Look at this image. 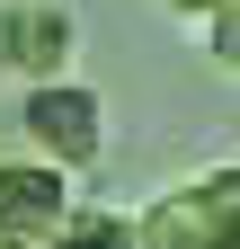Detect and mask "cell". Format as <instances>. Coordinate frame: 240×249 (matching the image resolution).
I'll use <instances>...</instances> for the list:
<instances>
[{"label":"cell","instance_id":"cell-6","mask_svg":"<svg viewBox=\"0 0 240 249\" xmlns=\"http://www.w3.org/2000/svg\"><path fill=\"white\" fill-rule=\"evenodd\" d=\"M169 9L187 18V27H205V18H214V9H231V0H169Z\"/></svg>","mask_w":240,"mask_h":249},{"label":"cell","instance_id":"cell-4","mask_svg":"<svg viewBox=\"0 0 240 249\" xmlns=\"http://www.w3.org/2000/svg\"><path fill=\"white\" fill-rule=\"evenodd\" d=\"M196 45H205V62H214V71L240 80V0H231V9H214V18L196 27Z\"/></svg>","mask_w":240,"mask_h":249},{"label":"cell","instance_id":"cell-8","mask_svg":"<svg viewBox=\"0 0 240 249\" xmlns=\"http://www.w3.org/2000/svg\"><path fill=\"white\" fill-rule=\"evenodd\" d=\"M0 71H9V53H0Z\"/></svg>","mask_w":240,"mask_h":249},{"label":"cell","instance_id":"cell-3","mask_svg":"<svg viewBox=\"0 0 240 249\" xmlns=\"http://www.w3.org/2000/svg\"><path fill=\"white\" fill-rule=\"evenodd\" d=\"M71 169L63 160H45V151H27V160H0V231H18V240H53L71 223Z\"/></svg>","mask_w":240,"mask_h":249},{"label":"cell","instance_id":"cell-2","mask_svg":"<svg viewBox=\"0 0 240 249\" xmlns=\"http://www.w3.org/2000/svg\"><path fill=\"white\" fill-rule=\"evenodd\" d=\"M0 53L27 80H63L71 53H80V18L63 0H0Z\"/></svg>","mask_w":240,"mask_h":249},{"label":"cell","instance_id":"cell-5","mask_svg":"<svg viewBox=\"0 0 240 249\" xmlns=\"http://www.w3.org/2000/svg\"><path fill=\"white\" fill-rule=\"evenodd\" d=\"M53 249H142L125 223H107V213H71L63 231H53Z\"/></svg>","mask_w":240,"mask_h":249},{"label":"cell","instance_id":"cell-1","mask_svg":"<svg viewBox=\"0 0 240 249\" xmlns=\"http://www.w3.org/2000/svg\"><path fill=\"white\" fill-rule=\"evenodd\" d=\"M18 134H27V151H45V160L89 169V160L107 151V107H98V89H80L71 71H63V80H27Z\"/></svg>","mask_w":240,"mask_h":249},{"label":"cell","instance_id":"cell-7","mask_svg":"<svg viewBox=\"0 0 240 249\" xmlns=\"http://www.w3.org/2000/svg\"><path fill=\"white\" fill-rule=\"evenodd\" d=\"M0 249H53V240H18V231H0Z\"/></svg>","mask_w":240,"mask_h":249}]
</instances>
